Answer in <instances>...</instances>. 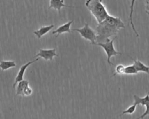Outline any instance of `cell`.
I'll list each match as a JSON object with an SVG mask.
<instances>
[{
  "mask_svg": "<svg viewBox=\"0 0 149 119\" xmlns=\"http://www.w3.org/2000/svg\"><path fill=\"white\" fill-rule=\"evenodd\" d=\"M38 59H39L38 58H36V59H35V60H33V61H29V62H28L27 63H26V64L23 65L22 66H21V67L20 68V69H19V72H18V73H17V76H16V78H15V82H14L13 84V88H15V86L16 85V84L18 83L20 81L23 80L24 74V72H25L26 69L27 68V67H28L30 65H31V64H33V63H34V62L37 61L38 60Z\"/></svg>",
  "mask_w": 149,
  "mask_h": 119,
  "instance_id": "8992f818",
  "label": "cell"
},
{
  "mask_svg": "<svg viewBox=\"0 0 149 119\" xmlns=\"http://www.w3.org/2000/svg\"><path fill=\"white\" fill-rule=\"evenodd\" d=\"M58 55L56 54V50L55 48L49 50L40 48L39 50V52L37 55H35L34 57H40L44 59L45 60L51 61L54 57Z\"/></svg>",
  "mask_w": 149,
  "mask_h": 119,
  "instance_id": "5b68a950",
  "label": "cell"
},
{
  "mask_svg": "<svg viewBox=\"0 0 149 119\" xmlns=\"http://www.w3.org/2000/svg\"><path fill=\"white\" fill-rule=\"evenodd\" d=\"M16 64L14 61H5L2 60L0 62V68L2 71L7 70L10 68L15 67Z\"/></svg>",
  "mask_w": 149,
  "mask_h": 119,
  "instance_id": "4fadbf2b",
  "label": "cell"
},
{
  "mask_svg": "<svg viewBox=\"0 0 149 119\" xmlns=\"http://www.w3.org/2000/svg\"><path fill=\"white\" fill-rule=\"evenodd\" d=\"M74 22V20H72L71 21H69L61 26H60L59 27H58L55 30L53 31L52 32V33L53 34H56V37H58L59 35H60L62 33H71V30H70V25Z\"/></svg>",
  "mask_w": 149,
  "mask_h": 119,
  "instance_id": "52a82bcc",
  "label": "cell"
},
{
  "mask_svg": "<svg viewBox=\"0 0 149 119\" xmlns=\"http://www.w3.org/2000/svg\"><path fill=\"white\" fill-rule=\"evenodd\" d=\"M64 0H50V5L49 9L54 8L58 10L59 13H61V9L62 7H68V8H74L73 6L66 5L63 4Z\"/></svg>",
  "mask_w": 149,
  "mask_h": 119,
  "instance_id": "ba28073f",
  "label": "cell"
},
{
  "mask_svg": "<svg viewBox=\"0 0 149 119\" xmlns=\"http://www.w3.org/2000/svg\"><path fill=\"white\" fill-rule=\"evenodd\" d=\"M146 13H147V14L149 15V12H148V11H147V10H146Z\"/></svg>",
  "mask_w": 149,
  "mask_h": 119,
  "instance_id": "44dd1931",
  "label": "cell"
},
{
  "mask_svg": "<svg viewBox=\"0 0 149 119\" xmlns=\"http://www.w3.org/2000/svg\"><path fill=\"white\" fill-rule=\"evenodd\" d=\"M133 60L134 61L133 64L134 65L138 72H145V73L149 74V66H148L144 65L139 60H135L134 59H133Z\"/></svg>",
  "mask_w": 149,
  "mask_h": 119,
  "instance_id": "7c38bea8",
  "label": "cell"
},
{
  "mask_svg": "<svg viewBox=\"0 0 149 119\" xmlns=\"http://www.w3.org/2000/svg\"><path fill=\"white\" fill-rule=\"evenodd\" d=\"M125 24L118 17L108 15L96 27V43H104L110 37L118 34L120 29L125 28Z\"/></svg>",
  "mask_w": 149,
  "mask_h": 119,
  "instance_id": "6da1fadb",
  "label": "cell"
},
{
  "mask_svg": "<svg viewBox=\"0 0 149 119\" xmlns=\"http://www.w3.org/2000/svg\"><path fill=\"white\" fill-rule=\"evenodd\" d=\"M145 106H146V111H145V112L141 116H140L139 117H138L136 119H142L144 117H146V116H148V115L149 116V102L147 104H146Z\"/></svg>",
  "mask_w": 149,
  "mask_h": 119,
  "instance_id": "ac0fdd59",
  "label": "cell"
},
{
  "mask_svg": "<svg viewBox=\"0 0 149 119\" xmlns=\"http://www.w3.org/2000/svg\"><path fill=\"white\" fill-rule=\"evenodd\" d=\"M115 38H116V37H115L112 40H110L109 38H108L104 43H95V45L101 47L104 50L107 56V62L109 65H113V64L111 62V58L112 56H115L118 54H122L121 52L116 51L115 50V48L113 46V41Z\"/></svg>",
  "mask_w": 149,
  "mask_h": 119,
  "instance_id": "3957f363",
  "label": "cell"
},
{
  "mask_svg": "<svg viewBox=\"0 0 149 119\" xmlns=\"http://www.w3.org/2000/svg\"><path fill=\"white\" fill-rule=\"evenodd\" d=\"M125 66L122 64H119L116 66L115 72L113 74V76H115L116 74H119V75L125 74Z\"/></svg>",
  "mask_w": 149,
  "mask_h": 119,
  "instance_id": "2e32d148",
  "label": "cell"
},
{
  "mask_svg": "<svg viewBox=\"0 0 149 119\" xmlns=\"http://www.w3.org/2000/svg\"><path fill=\"white\" fill-rule=\"evenodd\" d=\"M136 106H137V105H136V104H133L132 106H129L126 110H124V111L122 113V114H120V116H121V115L125 114H133V113L135 111V110H136Z\"/></svg>",
  "mask_w": 149,
  "mask_h": 119,
  "instance_id": "e0dca14e",
  "label": "cell"
},
{
  "mask_svg": "<svg viewBox=\"0 0 149 119\" xmlns=\"http://www.w3.org/2000/svg\"><path fill=\"white\" fill-rule=\"evenodd\" d=\"M136 0H132L131 1V4H130V15H129V20H130V25L132 26V30H133V32H134L135 34L136 35L137 37H139V34L137 33V32L136 31L133 22V7H134V2H135Z\"/></svg>",
  "mask_w": 149,
  "mask_h": 119,
  "instance_id": "5bb4252c",
  "label": "cell"
},
{
  "mask_svg": "<svg viewBox=\"0 0 149 119\" xmlns=\"http://www.w3.org/2000/svg\"><path fill=\"white\" fill-rule=\"evenodd\" d=\"M55 26L54 24H51L47 26H42L40 27L38 30L33 32V33L37 36L38 38H40L42 36L47 34L48 32H49Z\"/></svg>",
  "mask_w": 149,
  "mask_h": 119,
  "instance_id": "9c48e42d",
  "label": "cell"
},
{
  "mask_svg": "<svg viewBox=\"0 0 149 119\" xmlns=\"http://www.w3.org/2000/svg\"><path fill=\"white\" fill-rule=\"evenodd\" d=\"M29 85V82L27 80H22L20 81L16 87V95H20L22 96H24V90L27 86Z\"/></svg>",
  "mask_w": 149,
  "mask_h": 119,
  "instance_id": "30bf717a",
  "label": "cell"
},
{
  "mask_svg": "<svg viewBox=\"0 0 149 119\" xmlns=\"http://www.w3.org/2000/svg\"><path fill=\"white\" fill-rule=\"evenodd\" d=\"M133 97H134V102L133 104H134L137 106L140 104L142 106H146V104L149 102V90H148L147 94H146V96L143 97H140L136 94H134L133 96Z\"/></svg>",
  "mask_w": 149,
  "mask_h": 119,
  "instance_id": "8fae6325",
  "label": "cell"
},
{
  "mask_svg": "<svg viewBox=\"0 0 149 119\" xmlns=\"http://www.w3.org/2000/svg\"><path fill=\"white\" fill-rule=\"evenodd\" d=\"M85 5L95 18L98 23L102 22L109 15L102 0H86Z\"/></svg>",
  "mask_w": 149,
  "mask_h": 119,
  "instance_id": "7a4b0ae2",
  "label": "cell"
},
{
  "mask_svg": "<svg viewBox=\"0 0 149 119\" xmlns=\"http://www.w3.org/2000/svg\"><path fill=\"white\" fill-rule=\"evenodd\" d=\"M146 4H147V11L149 12V0H146Z\"/></svg>",
  "mask_w": 149,
  "mask_h": 119,
  "instance_id": "ffe728a7",
  "label": "cell"
},
{
  "mask_svg": "<svg viewBox=\"0 0 149 119\" xmlns=\"http://www.w3.org/2000/svg\"><path fill=\"white\" fill-rule=\"evenodd\" d=\"M137 73H138V71H137L134 64L127 65V66H125V74L132 75V74H137Z\"/></svg>",
  "mask_w": 149,
  "mask_h": 119,
  "instance_id": "9a60e30c",
  "label": "cell"
},
{
  "mask_svg": "<svg viewBox=\"0 0 149 119\" xmlns=\"http://www.w3.org/2000/svg\"><path fill=\"white\" fill-rule=\"evenodd\" d=\"M32 93H33L32 89L31 88H30L29 85L27 86L26 87V88L24 89V96H30L32 94Z\"/></svg>",
  "mask_w": 149,
  "mask_h": 119,
  "instance_id": "d6986e66",
  "label": "cell"
},
{
  "mask_svg": "<svg viewBox=\"0 0 149 119\" xmlns=\"http://www.w3.org/2000/svg\"><path fill=\"white\" fill-rule=\"evenodd\" d=\"M72 30L79 32L83 38H84L86 40H89L92 44H95V43H96V32L93 30L89 26L88 23H86L84 26L81 29H73Z\"/></svg>",
  "mask_w": 149,
  "mask_h": 119,
  "instance_id": "277c9868",
  "label": "cell"
}]
</instances>
